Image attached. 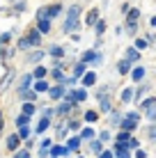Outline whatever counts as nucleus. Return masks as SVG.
I'll return each mask as SVG.
<instances>
[{
	"label": "nucleus",
	"mask_w": 156,
	"mask_h": 158,
	"mask_svg": "<svg viewBox=\"0 0 156 158\" xmlns=\"http://www.w3.org/2000/svg\"><path fill=\"white\" fill-rule=\"evenodd\" d=\"M138 147H140V144H138L136 138H129V140H126V149H138Z\"/></svg>",
	"instance_id": "nucleus-30"
},
{
	"label": "nucleus",
	"mask_w": 156,
	"mask_h": 158,
	"mask_svg": "<svg viewBox=\"0 0 156 158\" xmlns=\"http://www.w3.org/2000/svg\"><path fill=\"white\" fill-rule=\"evenodd\" d=\"M28 46H39V41H41V35L37 30H30V35H28Z\"/></svg>",
	"instance_id": "nucleus-4"
},
{
	"label": "nucleus",
	"mask_w": 156,
	"mask_h": 158,
	"mask_svg": "<svg viewBox=\"0 0 156 158\" xmlns=\"http://www.w3.org/2000/svg\"><path fill=\"white\" fill-rule=\"evenodd\" d=\"M101 158H112V151H101Z\"/></svg>",
	"instance_id": "nucleus-42"
},
{
	"label": "nucleus",
	"mask_w": 156,
	"mask_h": 158,
	"mask_svg": "<svg viewBox=\"0 0 156 158\" xmlns=\"http://www.w3.org/2000/svg\"><path fill=\"white\" fill-rule=\"evenodd\" d=\"M48 30H51V21L41 19V21H39V28H37V32H39V35H46Z\"/></svg>",
	"instance_id": "nucleus-10"
},
{
	"label": "nucleus",
	"mask_w": 156,
	"mask_h": 158,
	"mask_svg": "<svg viewBox=\"0 0 156 158\" xmlns=\"http://www.w3.org/2000/svg\"><path fill=\"white\" fill-rule=\"evenodd\" d=\"M138 57H140V55H138L136 48H129V51H126V62H133V60H138Z\"/></svg>",
	"instance_id": "nucleus-21"
},
{
	"label": "nucleus",
	"mask_w": 156,
	"mask_h": 158,
	"mask_svg": "<svg viewBox=\"0 0 156 158\" xmlns=\"http://www.w3.org/2000/svg\"><path fill=\"white\" fill-rule=\"evenodd\" d=\"M53 76H55V80H57V83H60V85H62V80H64V76H62V71H60V69H55V71H53Z\"/></svg>",
	"instance_id": "nucleus-38"
},
{
	"label": "nucleus",
	"mask_w": 156,
	"mask_h": 158,
	"mask_svg": "<svg viewBox=\"0 0 156 158\" xmlns=\"http://www.w3.org/2000/svg\"><path fill=\"white\" fill-rule=\"evenodd\" d=\"M101 149H103V147H101V142H92V151H96V154H99Z\"/></svg>",
	"instance_id": "nucleus-41"
},
{
	"label": "nucleus",
	"mask_w": 156,
	"mask_h": 158,
	"mask_svg": "<svg viewBox=\"0 0 156 158\" xmlns=\"http://www.w3.org/2000/svg\"><path fill=\"white\" fill-rule=\"evenodd\" d=\"M94 83H96V73L90 71V73H85V76H83V87H92Z\"/></svg>",
	"instance_id": "nucleus-7"
},
{
	"label": "nucleus",
	"mask_w": 156,
	"mask_h": 158,
	"mask_svg": "<svg viewBox=\"0 0 156 158\" xmlns=\"http://www.w3.org/2000/svg\"><path fill=\"white\" fill-rule=\"evenodd\" d=\"M57 14H60V5H53L51 9H46V16H48V19H53V16H57ZM48 19H46V21H48Z\"/></svg>",
	"instance_id": "nucleus-19"
},
{
	"label": "nucleus",
	"mask_w": 156,
	"mask_h": 158,
	"mask_svg": "<svg viewBox=\"0 0 156 158\" xmlns=\"http://www.w3.org/2000/svg\"><path fill=\"white\" fill-rule=\"evenodd\" d=\"M67 147H69V149H74V151H76L78 147H80V140H78V138H71V140L67 142Z\"/></svg>",
	"instance_id": "nucleus-25"
},
{
	"label": "nucleus",
	"mask_w": 156,
	"mask_h": 158,
	"mask_svg": "<svg viewBox=\"0 0 156 158\" xmlns=\"http://www.w3.org/2000/svg\"><path fill=\"white\" fill-rule=\"evenodd\" d=\"M46 73H48V71H46L44 67H37V69H35V78H39V80H44Z\"/></svg>",
	"instance_id": "nucleus-23"
},
{
	"label": "nucleus",
	"mask_w": 156,
	"mask_h": 158,
	"mask_svg": "<svg viewBox=\"0 0 156 158\" xmlns=\"http://www.w3.org/2000/svg\"><path fill=\"white\" fill-rule=\"evenodd\" d=\"M41 57H44V53H41V51H35V53L30 55V62H39Z\"/></svg>",
	"instance_id": "nucleus-31"
},
{
	"label": "nucleus",
	"mask_w": 156,
	"mask_h": 158,
	"mask_svg": "<svg viewBox=\"0 0 156 158\" xmlns=\"http://www.w3.org/2000/svg\"><path fill=\"white\" fill-rule=\"evenodd\" d=\"M96 117H99V115H96V112H92V110L85 112V122H96Z\"/></svg>",
	"instance_id": "nucleus-34"
},
{
	"label": "nucleus",
	"mask_w": 156,
	"mask_h": 158,
	"mask_svg": "<svg viewBox=\"0 0 156 158\" xmlns=\"http://www.w3.org/2000/svg\"><path fill=\"white\" fill-rule=\"evenodd\" d=\"M92 138H94V131L92 128H83V133H80L78 140H92Z\"/></svg>",
	"instance_id": "nucleus-20"
},
{
	"label": "nucleus",
	"mask_w": 156,
	"mask_h": 158,
	"mask_svg": "<svg viewBox=\"0 0 156 158\" xmlns=\"http://www.w3.org/2000/svg\"><path fill=\"white\" fill-rule=\"evenodd\" d=\"M96 19H99V9H92V12L87 14V19H85V23L87 25H96Z\"/></svg>",
	"instance_id": "nucleus-11"
},
{
	"label": "nucleus",
	"mask_w": 156,
	"mask_h": 158,
	"mask_svg": "<svg viewBox=\"0 0 156 158\" xmlns=\"http://www.w3.org/2000/svg\"><path fill=\"white\" fill-rule=\"evenodd\" d=\"M51 55L60 60V57H62V48H60V46H51Z\"/></svg>",
	"instance_id": "nucleus-29"
},
{
	"label": "nucleus",
	"mask_w": 156,
	"mask_h": 158,
	"mask_svg": "<svg viewBox=\"0 0 156 158\" xmlns=\"http://www.w3.org/2000/svg\"><path fill=\"white\" fill-rule=\"evenodd\" d=\"M32 112H35V106H32V103H25V106H23V115L32 117Z\"/></svg>",
	"instance_id": "nucleus-24"
},
{
	"label": "nucleus",
	"mask_w": 156,
	"mask_h": 158,
	"mask_svg": "<svg viewBox=\"0 0 156 158\" xmlns=\"http://www.w3.org/2000/svg\"><path fill=\"white\" fill-rule=\"evenodd\" d=\"M28 122H30V117H25V115H21L19 119H16V124H19V126H25Z\"/></svg>",
	"instance_id": "nucleus-36"
},
{
	"label": "nucleus",
	"mask_w": 156,
	"mask_h": 158,
	"mask_svg": "<svg viewBox=\"0 0 156 158\" xmlns=\"http://www.w3.org/2000/svg\"><path fill=\"white\" fill-rule=\"evenodd\" d=\"M35 96L37 94H35V92H30V89L28 92H21V99H23L25 103H32V101H35Z\"/></svg>",
	"instance_id": "nucleus-17"
},
{
	"label": "nucleus",
	"mask_w": 156,
	"mask_h": 158,
	"mask_svg": "<svg viewBox=\"0 0 156 158\" xmlns=\"http://www.w3.org/2000/svg\"><path fill=\"white\" fill-rule=\"evenodd\" d=\"M131 92H133V89H124V94H122V101H124V103L133 99V94H131Z\"/></svg>",
	"instance_id": "nucleus-35"
},
{
	"label": "nucleus",
	"mask_w": 156,
	"mask_h": 158,
	"mask_svg": "<svg viewBox=\"0 0 156 158\" xmlns=\"http://www.w3.org/2000/svg\"><path fill=\"white\" fill-rule=\"evenodd\" d=\"M48 126H51V119H48V117H41V119H39V126H37L35 131H37V133H44Z\"/></svg>",
	"instance_id": "nucleus-9"
},
{
	"label": "nucleus",
	"mask_w": 156,
	"mask_h": 158,
	"mask_svg": "<svg viewBox=\"0 0 156 158\" xmlns=\"http://www.w3.org/2000/svg\"><path fill=\"white\" fill-rule=\"evenodd\" d=\"M138 122H140V115H138V112H129V117L122 119L120 126L124 128V133H131L133 128H138Z\"/></svg>",
	"instance_id": "nucleus-2"
},
{
	"label": "nucleus",
	"mask_w": 156,
	"mask_h": 158,
	"mask_svg": "<svg viewBox=\"0 0 156 158\" xmlns=\"http://www.w3.org/2000/svg\"><path fill=\"white\" fill-rule=\"evenodd\" d=\"M138 19H140V12H138V9H131V12H129V19H126V30L131 32H136V25H138Z\"/></svg>",
	"instance_id": "nucleus-3"
},
{
	"label": "nucleus",
	"mask_w": 156,
	"mask_h": 158,
	"mask_svg": "<svg viewBox=\"0 0 156 158\" xmlns=\"http://www.w3.org/2000/svg\"><path fill=\"white\" fill-rule=\"evenodd\" d=\"M48 151L53 154V158H60V156H64V154H67V149H64V147H51Z\"/></svg>",
	"instance_id": "nucleus-15"
},
{
	"label": "nucleus",
	"mask_w": 156,
	"mask_h": 158,
	"mask_svg": "<svg viewBox=\"0 0 156 158\" xmlns=\"http://www.w3.org/2000/svg\"><path fill=\"white\" fill-rule=\"evenodd\" d=\"M103 30H106V23H103V21H96V32L103 35Z\"/></svg>",
	"instance_id": "nucleus-39"
},
{
	"label": "nucleus",
	"mask_w": 156,
	"mask_h": 158,
	"mask_svg": "<svg viewBox=\"0 0 156 158\" xmlns=\"http://www.w3.org/2000/svg\"><path fill=\"white\" fill-rule=\"evenodd\" d=\"M131 78H133V80H142V78H145V69H142V67H136V69L131 71Z\"/></svg>",
	"instance_id": "nucleus-14"
},
{
	"label": "nucleus",
	"mask_w": 156,
	"mask_h": 158,
	"mask_svg": "<svg viewBox=\"0 0 156 158\" xmlns=\"http://www.w3.org/2000/svg\"><path fill=\"white\" fill-rule=\"evenodd\" d=\"M71 106H74V103H69V101H64V103H62V106H60V108H57V112H62V115H64V112H69V110H71Z\"/></svg>",
	"instance_id": "nucleus-27"
},
{
	"label": "nucleus",
	"mask_w": 156,
	"mask_h": 158,
	"mask_svg": "<svg viewBox=\"0 0 156 158\" xmlns=\"http://www.w3.org/2000/svg\"><path fill=\"white\" fill-rule=\"evenodd\" d=\"M147 44H149L147 39H138V41H136V51H142V48H147Z\"/></svg>",
	"instance_id": "nucleus-33"
},
{
	"label": "nucleus",
	"mask_w": 156,
	"mask_h": 158,
	"mask_svg": "<svg viewBox=\"0 0 156 158\" xmlns=\"http://www.w3.org/2000/svg\"><path fill=\"white\" fill-rule=\"evenodd\" d=\"M117 71H120V73H126L129 71V62H126V60H122V62L117 64Z\"/></svg>",
	"instance_id": "nucleus-28"
},
{
	"label": "nucleus",
	"mask_w": 156,
	"mask_h": 158,
	"mask_svg": "<svg viewBox=\"0 0 156 158\" xmlns=\"http://www.w3.org/2000/svg\"><path fill=\"white\" fill-rule=\"evenodd\" d=\"M154 103H156L154 99H147V101L142 103V108H145V110H152V108H154Z\"/></svg>",
	"instance_id": "nucleus-37"
},
{
	"label": "nucleus",
	"mask_w": 156,
	"mask_h": 158,
	"mask_svg": "<svg viewBox=\"0 0 156 158\" xmlns=\"http://www.w3.org/2000/svg\"><path fill=\"white\" fill-rule=\"evenodd\" d=\"M39 147H41V149H39V154H41V156H46V154H48V149H51V140L46 138V140H44V142H41Z\"/></svg>",
	"instance_id": "nucleus-22"
},
{
	"label": "nucleus",
	"mask_w": 156,
	"mask_h": 158,
	"mask_svg": "<svg viewBox=\"0 0 156 158\" xmlns=\"http://www.w3.org/2000/svg\"><path fill=\"white\" fill-rule=\"evenodd\" d=\"M147 154H145V151H136V158H145Z\"/></svg>",
	"instance_id": "nucleus-43"
},
{
	"label": "nucleus",
	"mask_w": 156,
	"mask_h": 158,
	"mask_svg": "<svg viewBox=\"0 0 156 158\" xmlns=\"http://www.w3.org/2000/svg\"><path fill=\"white\" fill-rule=\"evenodd\" d=\"M19 142H21L19 135H9V140H7V149H9V151H14L16 147H19Z\"/></svg>",
	"instance_id": "nucleus-12"
},
{
	"label": "nucleus",
	"mask_w": 156,
	"mask_h": 158,
	"mask_svg": "<svg viewBox=\"0 0 156 158\" xmlns=\"http://www.w3.org/2000/svg\"><path fill=\"white\" fill-rule=\"evenodd\" d=\"M85 62H101V57L96 55L94 51H87V53H83V64Z\"/></svg>",
	"instance_id": "nucleus-6"
},
{
	"label": "nucleus",
	"mask_w": 156,
	"mask_h": 158,
	"mask_svg": "<svg viewBox=\"0 0 156 158\" xmlns=\"http://www.w3.org/2000/svg\"><path fill=\"white\" fill-rule=\"evenodd\" d=\"M78 16H80V7H78V5H74V7L69 9L67 23H64V28H62V30H64V32H71V30L78 25Z\"/></svg>",
	"instance_id": "nucleus-1"
},
{
	"label": "nucleus",
	"mask_w": 156,
	"mask_h": 158,
	"mask_svg": "<svg viewBox=\"0 0 156 158\" xmlns=\"http://www.w3.org/2000/svg\"><path fill=\"white\" fill-rule=\"evenodd\" d=\"M0 131H2V119H0Z\"/></svg>",
	"instance_id": "nucleus-44"
},
{
	"label": "nucleus",
	"mask_w": 156,
	"mask_h": 158,
	"mask_svg": "<svg viewBox=\"0 0 156 158\" xmlns=\"http://www.w3.org/2000/svg\"><path fill=\"white\" fill-rule=\"evenodd\" d=\"M39 92H48V83L46 80H37L35 83V94H39Z\"/></svg>",
	"instance_id": "nucleus-13"
},
{
	"label": "nucleus",
	"mask_w": 156,
	"mask_h": 158,
	"mask_svg": "<svg viewBox=\"0 0 156 158\" xmlns=\"http://www.w3.org/2000/svg\"><path fill=\"white\" fill-rule=\"evenodd\" d=\"M83 73H85V64L80 62L78 67H76V73H74V78H80V76H83Z\"/></svg>",
	"instance_id": "nucleus-32"
},
{
	"label": "nucleus",
	"mask_w": 156,
	"mask_h": 158,
	"mask_svg": "<svg viewBox=\"0 0 156 158\" xmlns=\"http://www.w3.org/2000/svg\"><path fill=\"white\" fill-rule=\"evenodd\" d=\"M99 103H101V112H108L110 110V101L106 94H99Z\"/></svg>",
	"instance_id": "nucleus-8"
},
{
	"label": "nucleus",
	"mask_w": 156,
	"mask_h": 158,
	"mask_svg": "<svg viewBox=\"0 0 156 158\" xmlns=\"http://www.w3.org/2000/svg\"><path fill=\"white\" fill-rule=\"evenodd\" d=\"M16 135H19V140H28V138H30V128H28V126H21Z\"/></svg>",
	"instance_id": "nucleus-18"
},
{
	"label": "nucleus",
	"mask_w": 156,
	"mask_h": 158,
	"mask_svg": "<svg viewBox=\"0 0 156 158\" xmlns=\"http://www.w3.org/2000/svg\"><path fill=\"white\" fill-rule=\"evenodd\" d=\"M12 78H14V73L9 71V73H7V76H5V78H2V83H0V92L5 89V85H7V83H12Z\"/></svg>",
	"instance_id": "nucleus-26"
},
{
	"label": "nucleus",
	"mask_w": 156,
	"mask_h": 158,
	"mask_svg": "<svg viewBox=\"0 0 156 158\" xmlns=\"http://www.w3.org/2000/svg\"><path fill=\"white\" fill-rule=\"evenodd\" d=\"M115 156H117V158H131V156H129V149H126V144H122V142H117Z\"/></svg>",
	"instance_id": "nucleus-5"
},
{
	"label": "nucleus",
	"mask_w": 156,
	"mask_h": 158,
	"mask_svg": "<svg viewBox=\"0 0 156 158\" xmlns=\"http://www.w3.org/2000/svg\"><path fill=\"white\" fill-rule=\"evenodd\" d=\"M14 158H30V151H28V149H25V151H19Z\"/></svg>",
	"instance_id": "nucleus-40"
},
{
	"label": "nucleus",
	"mask_w": 156,
	"mask_h": 158,
	"mask_svg": "<svg viewBox=\"0 0 156 158\" xmlns=\"http://www.w3.org/2000/svg\"><path fill=\"white\" fill-rule=\"evenodd\" d=\"M62 85H57V87H53V89H48V94H51V99H60L62 96Z\"/></svg>",
	"instance_id": "nucleus-16"
}]
</instances>
